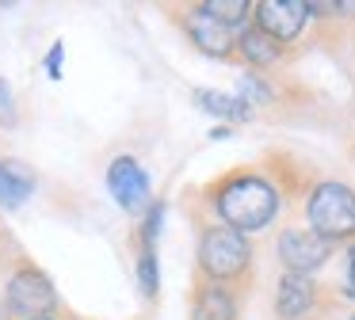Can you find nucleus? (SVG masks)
Returning <instances> with one entry per match:
<instances>
[{
  "instance_id": "5",
  "label": "nucleus",
  "mask_w": 355,
  "mask_h": 320,
  "mask_svg": "<svg viewBox=\"0 0 355 320\" xmlns=\"http://www.w3.org/2000/svg\"><path fill=\"white\" fill-rule=\"evenodd\" d=\"M275 251H279V263H283L291 274H313V271H321V267L332 259L336 244L324 240L321 233H313V229L291 225V229L279 233Z\"/></svg>"
},
{
  "instance_id": "8",
  "label": "nucleus",
  "mask_w": 355,
  "mask_h": 320,
  "mask_svg": "<svg viewBox=\"0 0 355 320\" xmlns=\"http://www.w3.org/2000/svg\"><path fill=\"white\" fill-rule=\"evenodd\" d=\"M317 301H321V290H317L313 274L283 271V278H279V286H275L279 320H309L317 312Z\"/></svg>"
},
{
  "instance_id": "3",
  "label": "nucleus",
  "mask_w": 355,
  "mask_h": 320,
  "mask_svg": "<svg viewBox=\"0 0 355 320\" xmlns=\"http://www.w3.org/2000/svg\"><path fill=\"white\" fill-rule=\"evenodd\" d=\"M306 221L332 244H355V190L340 179H321L306 195Z\"/></svg>"
},
{
  "instance_id": "9",
  "label": "nucleus",
  "mask_w": 355,
  "mask_h": 320,
  "mask_svg": "<svg viewBox=\"0 0 355 320\" xmlns=\"http://www.w3.org/2000/svg\"><path fill=\"white\" fill-rule=\"evenodd\" d=\"M107 190L126 213H138L149 202V179L134 157H115L107 168Z\"/></svg>"
},
{
  "instance_id": "2",
  "label": "nucleus",
  "mask_w": 355,
  "mask_h": 320,
  "mask_svg": "<svg viewBox=\"0 0 355 320\" xmlns=\"http://www.w3.org/2000/svg\"><path fill=\"white\" fill-rule=\"evenodd\" d=\"M252 271V244L245 233L222 225V221H210L199 233V278L207 282H245Z\"/></svg>"
},
{
  "instance_id": "7",
  "label": "nucleus",
  "mask_w": 355,
  "mask_h": 320,
  "mask_svg": "<svg viewBox=\"0 0 355 320\" xmlns=\"http://www.w3.org/2000/svg\"><path fill=\"white\" fill-rule=\"evenodd\" d=\"M252 15H256L252 27H260L268 38L286 46L306 30L309 15H313V4H306V0H260L252 8Z\"/></svg>"
},
{
  "instance_id": "14",
  "label": "nucleus",
  "mask_w": 355,
  "mask_h": 320,
  "mask_svg": "<svg viewBox=\"0 0 355 320\" xmlns=\"http://www.w3.org/2000/svg\"><path fill=\"white\" fill-rule=\"evenodd\" d=\"M202 8H207L210 15H218L222 23H230V27H241V23L252 15L256 4H248V0H202Z\"/></svg>"
},
{
  "instance_id": "12",
  "label": "nucleus",
  "mask_w": 355,
  "mask_h": 320,
  "mask_svg": "<svg viewBox=\"0 0 355 320\" xmlns=\"http://www.w3.org/2000/svg\"><path fill=\"white\" fill-rule=\"evenodd\" d=\"M237 53H241V61L252 65V69H271V65L283 61V46H279L275 38H268L260 27H245V30H241Z\"/></svg>"
},
{
  "instance_id": "10",
  "label": "nucleus",
  "mask_w": 355,
  "mask_h": 320,
  "mask_svg": "<svg viewBox=\"0 0 355 320\" xmlns=\"http://www.w3.org/2000/svg\"><path fill=\"white\" fill-rule=\"evenodd\" d=\"M191 320H237V297L222 282H195L191 294Z\"/></svg>"
},
{
  "instance_id": "20",
  "label": "nucleus",
  "mask_w": 355,
  "mask_h": 320,
  "mask_svg": "<svg viewBox=\"0 0 355 320\" xmlns=\"http://www.w3.org/2000/svg\"><path fill=\"white\" fill-rule=\"evenodd\" d=\"M347 320H355V312H352V317H347Z\"/></svg>"
},
{
  "instance_id": "15",
  "label": "nucleus",
  "mask_w": 355,
  "mask_h": 320,
  "mask_svg": "<svg viewBox=\"0 0 355 320\" xmlns=\"http://www.w3.org/2000/svg\"><path fill=\"white\" fill-rule=\"evenodd\" d=\"M138 286H141V297H157L161 278H157V248L153 244H141V251H138Z\"/></svg>"
},
{
  "instance_id": "13",
  "label": "nucleus",
  "mask_w": 355,
  "mask_h": 320,
  "mask_svg": "<svg viewBox=\"0 0 355 320\" xmlns=\"http://www.w3.org/2000/svg\"><path fill=\"white\" fill-rule=\"evenodd\" d=\"M195 103H199L207 114L225 118V122H248V118H252V107H248L241 96H225V91H207V88H199V91H195Z\"/></svg>"
},
{
  "instance_id": "18",
  "label": "nucleus",
  "mask_w": 355,
  "mask_h": 320,
  "mask_svg": "<svg viewBox=\"0 0 355 320\" xmlns=\"http://www.w3.org/2000/svg\"><path fill=\"white\" fill-rule=\"evenodd\" d=\"M62 61H65V50H62V42H54V46H50V57H46L50 80H62Z\"/></svg>"
},
{
  "instance_id": "1",
  "label": "nucleus",
  "mask_w": 355,
  "mask_h": 320,
  "mask_svg": "<svg viewBox=\"0 0 355 320\" xmlns=\"http://www.w3.org/2000/svg\"><path fill=\"white\" fill-rule=\"evenodd\" d=\"M279 190L263 179L252 168H241V172L225 175L210 187V210L218 213V221L237 233H260L275 221L279 213Z\"/></svg>"
},
{
  "instance_id": "16",
  "label": "nucleus",
  "mask_w": 355,
  "mask_h": 320,
  "mask_svg": "<svg viewBox=\"0 0 355 320\" xmlns=\"http://www.w3.org/2000/svg\"><path fill=\"white\" fill-rule=\"evenodd\" d=\"M0 126H16V99H12V88L4 76H0Z\"/></svg>"
},
{
  "instance_id": "11",
  "label": "nucleus",
  "mask_w": 355,
  "mask_h": 320,
  "mask_svg": "<svg viewBox=\"0 0 355 320\" xmlns=\"http://www.w3.org/2000/svg\"><path fill=\"white\" fill-rule=\"evenodd\" d=\"M31 190H35V172L24 160H0V206L4 210L24 206Z\"/></svg>"
},
{
  "instance_id": "6",
  "label": "nucleus",
  "mask_w": 355,
  "mask_h": 320,
  "mask_svg": "<svg viewBox=\"0 0 355 320\" xmlns=\"http://www.w3.org/2000/svg\"><path fill=\"white\" fill-rule=\"evenodd\" d=\"M184 30L187 38L195 42V50H202L207 57H233V50H237V27H230V23H222L218 15H210L202 4H187L184 12Z\"/></svg>"
},
{
  "instance_id": "4",
  "label": "nucleus",
  "mask_w": 355,
  "mask_h": 320,
  "mask_svg": "<svg viewBox=\"0 0 355 320\" xmlns=\"http://www.w3.org/2000/svg\"><path fill=\"white\" fill-rule=\"evenodd\" d=\"M4 297H8V309L16 312V317H24V320H39V317H46V312L58 309L54 282L31 263L16 267V274L8 278Z\"/></svg>"
},
{
  "instance_id": "19",
  "label": "nucleus",
  "mask_w": 355,
  "mask_h": 320,
  "mask_svg": "<svg viewBox=\"0 0 355 320\" xmlns=\"http://www.w3.org/2000/svg\"><path fill=\"white\" fill-rule=\"evenodd\" d=\"M39 320H58V317H39Z\"/></svg>"
},
{
  "instance_id": "17",
  "label": "nucleus",
  "mask_w": 355,
  "mask_h": 320,
  "mask_svg": "<svg viewBox=\"0 0 355 320\" xmlns=\"http://www.w3.org/2000/svg\"><path fill=\"white\" fill-rule=\"evenodd\" d=\"M340 294L347 301H355V244H347V251H344V282H340Z\"/></svg>"
}]
</instances>
